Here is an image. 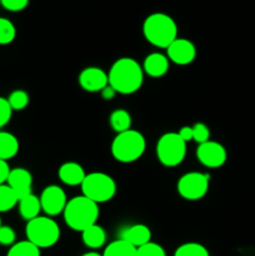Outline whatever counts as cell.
<instances>
[{
  "label": "cell",
  "instance_id": "1",
  "mask_svg": "<svg viewBox=\"0 0 255 256\" xmlns=\"http://www.w3.org/2000/svg\"><path fill=\"white\" fill-rule=\"evenodd\" d=\"M109 85L116 94L130 95L136 92L144 82L142 66L132 58H120L108 72Z\"/></svg>",
  "mask_w": 255,
  "mask_h": 256
},
{
  "label": "cell",
  "instance_id": "2",
  "mask_svg": "<svg viewBox=\"0 0 255 256\" xmlns=\"http://www.w3.org/2000/svg\"><path fill=\"white\" fill-rule=\"evenodd\" d=\"M65 224L74 232H82L92 225L96 224L99 218V205L84 195L68 200L64 212Z\"/></svg>",
  "mask_w": 255,
  "mask_h": 256
},
{
  "label": "cell",
  "instance_id": "3",
  "mask_svg": "<svg viewBox=\"0 0 255 256\" xmlns=\"http://www.w3.org/2000/svg\"><path fill=\"white\" fill-rule=\"evenodd\" d=\"M142 34L152 45L166 49L178 38V25L168 14L154 12L145 19Z\"/></svg>",
  "mask_w": 255,
  "mask_h": 256
},
{
  "label": "cell",
  "instance_id": "4",
  "mask_svg": "<svg viewBox=\"0 0 255 256\" xmlns=\"http://www.w3.org/2000/svg\"><path fill=\"white\" fill-rule=\"evenodd\" d=\"M146 148L144 135L138 130L129 129L119 132L112 142V155L116 162L130 164L142 156Z\"/></svg>",
  "mask_w": 255,
  "mask_h": 256
},
{
  "label": "cell",
  "instance_id": "5",
  "mask_svg": "<svg viewBox=\"0 0 255 256\" xmlns=\"http://www.w3.org/2000/svg\"><path fill=\"white\" fill-rule=\"evenodd\" d=\"M26 240L36 245L39 249L52 248L59 242L60 228L50 216H38L26 222Z\"/></svg>",
  "mask_w": 255,
  "mask_h": 256
},
{
  "label": "cell",
  "instance_id": "6",
  "mask_svg": "<svg viewBox=\"0 0 255 256\" xmlns=\"http://www.w3.org/2000/svg\"><path fill=\"white\" fill-rule=\"evenodd\" d=\"M80 186H82V195L96 202L98 205L109 202L116 194V182L105 172L86 174Z\"/></svg>",
  "mask_w": 255,
  "mask_h": 256
},
{
  "label": "cell",
  "instance_id": "7",
  "mask_svg": "<svg viewBox=\"0 0 255 256\" xmlns=\"http://www.w3.org/2000/svg\"><path fill=\"white\" fill-rule=\"evenodd\" d=\"M186 155V142L178 132H166L156 142L158 160L164 166L174 168L182 164Z\"/></svg>",
  "mask_w": 255,
  "mask_h": 256
},
{
  "label": "cell",
  "instance_id": "8",
  "mask_svg": "<svg viewBox=\"0 0 255 256\" xmlns=\"http://www.w3.org/2000/svg\"><path fill=\"white\" fill-rule=\"evenodd\" d=\"M209 175L199 172H190L182 175L176 184L180 196L189 202L202 199L209 190Z\"/></svg>",
  "mask_w": 255,
  "mask_h": 256
},
{
  "label": "cell",
  "instance_id": "9",
  "mask_svg": "<svg viewBox=\"0 0 255 256\" xmlns=\"http://www.w3.org/2000/svg\"><path fill=\"white\" fill-rule=\"evenodd\" d=\"M39 199L42 210L50 218L62 214L68 204L66 194L58 185H49L45 188Z\"/></svg>",
  "mask_w": 255,
  "mask_h": 256
},
{
  "label": "cell",
  "instance_id": "10",
  "mask_svg": "<svg viewBox=\"0 0 255 256\" xmlns=\"http://www.w3.org/2000/svg\"><path fill=\"white\" fill-rule=\"evenodd\" d=\"M196 158L200 164L204 166L210 168V169H218L225 164L228 154L225 148L220 142L209 140L198 146Z\"/></svg>",
  "mask_w": 255,
  "mask_h": 256
},
{
  "label": "cell",
  "instance_id": "11",
  "mask_svg": "<svg viewBox=\"0 0 255 256\" xmlns=\"http://www.w3.org/2000/svg\"><path fill=\"white\" fill-rule=\"evenodd\" d=\"M166 56L176 65H189L196 58V48L190 40L176 38L166 48Z\"/></svg>",
  "mask_w": 255,
  "mask_h": 256
},
{
  "label": "cell",
  "instance_id": "12",
  "mask_svg": "<svg viewBox=\"0 0 255 256\" xmlns=\"http://www.w3.org/2000/svg\"><path fill=\"white\" fill-rule=\"evenodd\" d=\"M78 82L82 89L88 92H100L105 86L109 85L106 72L96 66H89L82 70Z\"/></svg>",
  "mask_w": 255,
  "mask_h": 256
},
{
  "label": "cell",
  "instance_id": "13",
  "mask_svg": "<svg viewBox=\"0 0 255 256\" xmlns=\"http://www.w3.org/2000/svg\"><path fill=\"white\" fill-rule=\"evenodd\" d=\"M6 184L14 190L19 199L32 194V172L24 168H15L10 170Z\"/></svg>",
  "mask_w": 255,
  "mask_h": 256
},
{
  "label": "cell",
  "instance_id": "14",
  "mask_svg": "<svg viewBox=\"0 0 255 256\" xmlns=\"http://www.w3.org/2000/svg\"><path fill=\"white\" fill-rule=\"evenodd\" d=\"M119 239L124 240L134 248H140L152 242V230L144 224H134L120 230Z\"/></svg>",
  "mask_w": 255,
  "mask_h": 256
},
{
  "label": "cell",
  "instance_id": "15",
  "mask_svg": "<svg viewBox=\"0 0 255 256\" xmlns=\"http://www.w3.org/2000/svg\"><path fill=\"white\" fill-rule=\"evenodd\" d=\"M58 176H59L60 182H64L65 185L78 186V185L82 184L86 174H85L84 168L80 164L75 162H68L59 168Z\"/></svg>",
  "mask_w": 255,
  "mask_h": 256
},
{
  "label": "cell",
  "instance_id": "16",
  "mask_svg": "<svg viewBox=\"0 0 255 256\" xmlns=\"http://www.w3.org/2000/svg\"><path fill=\"white\" fill-rule=\"evenodd\" d=\"M169 59L162 52H152L148 55L142 62L144 74L150 78H162L169 70Z\"/></svg>",
  "mask_w": 255,
  "mask_h": 256
},
{
  "label": "cell",
  "instance_id": "17",
  "mask_svg": "<svg viewBox=\"0 0 255 256\" xmlns=\"http://www.w3.org/2000/svg\"><path fill=\"white\" fill-rule=\"evenodd\" d=\"M18 206H19V214L26 222L35 219V218L39 216L40 212H42V205H40V199L32 194L26 195V196L19 199L18 202Z\"/></svg>",
  "mask_w": 255,
  "mask_h": 256
},
{
  "label": "cell",
  "instance_id": "18",
  "mask_svg": "<svg viewBox=\"0 0 255 256\" xmlns=\"http://www.w3.org/2000/svg\"><path fill=\"white\" fill-rule=\"evenodd\" d=\"M82 240L90 249H100L106 242V232L100 225L94 224L82 232Z\"/></svg>",
  "mask_w": 255,
  "mask_h": 256
},
{
  "label": "cell",
  "instance_id": "19",
  "mask_svg": "<svg viewBox=\"0 0 255 256\" xmlns=\"http://www.w3.org/2000/svg\"><path fill=\"white\" fill-rule=\"evenodd\" d=\"M19 152V140L8 132H0V160L8 162Z\"/></svg>",
  "mask_w": 255,
  "mask_h": 256
},
{
  "label": "cell",
  "instance_id": "20",
  "mask_svg": "<svg viewBox=\"0 0 255 256\" xmlns=\"http://www.w3.org/2000/svg\"><path fill=\"white\" fill-rule=\"evenodd\" d=\"M110 126L116 134L124 132L126 130L132 129V116L129 112L124 109H118L112 112L110 115Z\"/></svg>",
  "mask_w": 255,
  "mask_h": 256
},
{
  "label": "cell",
  "instance_id": "21",
  "mask_svg": "<svg viewBox=\"0 0 255 256\" xmlns=\"http://www.w3.org/2000/svg\"><path fill=\"white\" fill-rule=\"evenodd\" d=\"M102 256H136V248L124 240L118 239L105 248Z\"/></svg>",
  "mask_w": 255,
  "mask_h": 256
},
{
  "label": "cell",
  "instance_id": "22",
  "mask_svg": "<svg viewBox=\"0 0 255 256\" xmlns=\"http://www.w3.org/2000/svg\"><path fill=\"white\" fill-rule=\"evenodd\" d=\"M19 202V198L8 184L0 185V212H10Z\"/></svg>",
  "mask_w": 255,
  "mask_h": 256
},
{
  "label": "cell",
  "instance_id": "23",
  "mask_svg": "<svg viewBox=\"0 0 255 256\" xmlns=\"http://www.w3.org/2000/svg\"><path fill=\"white\" fill-rule=\"evenodd\" d=\"M40 249L29 240L15 242L12 245L6 256H40Z\"/></svg>",
  "mask_w": 255,
  "mask_h": 256
},
{
  "label": "cell",
  "instance_id": "24",
  "mask_svg": "<svg viewBox=\"0 0 255 256\" xmlns=\"http://www.w3.org/2000/svg\"><path fill=\"white\" fill-rule=\"evenodd\" d=\"M174 256H210L206 248L198 242H186L175 250Z\"/></svg>",
  "mask_w": 255,
  "mask_h": 256
},
{
  "label": "cell",
  "instance_id": "25",
  "mask_svg": "<svg viewBox=\"0 0 255 256\" xmlns=\"http://www.w3.org/2000/svg\"><path fill=\"white\" fill-rule=\"evenodd\" d=\"M16 29L6 18H0V45H8L14 42Z\"/></svg>",
  "mask_w": 255,
  "mask_h": 256
},
{
  "label": "cell",
  "instance_id": "26",
  "mask_svg": "<svg viewBox=\"0 0 255 256\" xmlns=\"http://www.w3.org/2000/svg\"><path fill=\"white\" fill-rule=\"evenodd\" d=\"M8 102H9L12 112H14V110H16V112L24 110L25 108L28 106V104H29V94H28L25 90L22 89L14 90V92L9 95V98H8Z\"/></svg>",
  "mask_w": 255,
  "mask_h": 256
},
{
  "label": "cell",
  "instance_id": "27",
  "mask_svg": "<svg viewBox=\"0 0 255 256\" xmlns=\"http://www.w3.org/2000/svg\"><path fill=\"white\" fill-rule=\"evenodd\" d=\"M136 256H166L162 245L156 242H148L136 249Z\"/></svg>",
  "mask_w": 255,
  "mask_h": 256
},
{
  "label": "cell",
  "instance_id": "28",
  "mask_svg": "<svg viewBox=\"0 0 255 256\" xmlns=\"http://www.w3.org/2000/svg\"><path fill=\"white\" fill-rule=\"evenodd\" d=\"M192 140L198 144L209 142L210 139V129L204 124V122H196L192 125Z\"/></svg>",
  "mask_w": 255,
  "mask_h": 256
},
{
  "label": "cell",
  "instance_id": "29",
  "mask_svg": "<svg viewBox=\"0 0 255 256\" xmlns=\"http://www.w3.org/2000/svg\"><path fill=\"white\" fill-rule=\"evenodd\" d=\"M12 115V109L9 102L5 98L0 96V128H4L10 122Z\"/></svg>",
  "mask_w": 255,
  "mask_h": 256
},
{
  "label": "cell",
  "instance_id": "30",
  "mask_svg": "<svg viewBox=\"0 0 255 256\" xmlns=\"http://www.w3.org/2000/svg\"><path fill=\"white\" fill-rule=\"evenodd\" d=\"M15 239H16V235L12 228L5 226V225L0 226V245L12 246L15 244Z\"/></svg>",
  "mask_w": 255,
  "mask_h": 256
},
{
  "label": "cell",
  "instance_id": "31",
  "mask_svg": "<svg viewBox=\"0 0 255 256\" xmlns=\"http://www.w3.org/2000/svg\"><path fill=\"white\" fill-rule=\"evenodd\" d=\"M29 4V0H0V5L9 12H22Z\"/></svg>",
  "mask_w": 255,
  "mask_h": 256
},
{
  "label": "cell",
  "instance_id": "32",
  "mask_svg": "<svg viewBox=\"0 0 255 256\" xmlns=\"http://www.w3.org/2000/svg\"><path fill=\"white\" fill-rule=\"evenodd\" d=\"M10 166L8 164V162L5 160H0V185L6 184L8 176L10 174Z\"/></svg>",
  "mask_w": 255,
  "mask_h": 256
},
{
  "label": "cell",
  "instance_id": "33",
  "mask_svg": "<svg viewBox=\"0 0 255 256\" xmlns=\"http://www.w3.org/2000/svg\"><path fill=\"white\" fill-rule=\"evenodd\" d=\"M179 136L184 140L185 142H189L192 140V126H182L179 130Z\"/></svg>",
  "mask_w": 255,
  "mask_h": 256
},
{
  "label": "cell",
  "instance_id": "34",
  "mask_svg": "<svg viewBox=\"0 0 255 256\" xmlns=\"http://www.w3.org/2000/svg\"><path fill=\"white\" fill-rule=\"evenodd\" d=\"M100 94H102V98L104 100H112V98H114L115 95H116V92H115V90L112 89V88L110 86V85H108V86H105L104 89H102V92H100Z\"/></svg>",
  "mask_w": 255,
  "mask_h": 256
},
{
  "label": "cell",
  "instance_id": "35",
  "mask_svg": "<svg viewBox=\"0 0 255 256\" xmlns=\"http://www.w3.org/2000/svg\"><path fill=\"white\" fill-rule=\"evenodd\" d=\"M82 256H102V254H99V252H85V254H82Z\"/></svg>",
  "mask_w": 255,
  "mask_h": 256
},
{
  "label": "cell",
  "instance_id": "36",
  "mask_svg": "<svg viewBox=\"0 0 255 256\" xmlns=\"http://www.w3.org/2000/svg\"><path fill=\"white\" fill-rule=\"evenodd\" d=\"M0 226H2V219H0Z\"/></svg>",
  "mask_w": 255,
  "mask_h": 256
},
{
  "label": "cell",
  "instance_id": "37",
  "mask_svg": "<svg viewBox=\"0 0 255 256\" xmlns=\"http://www.w3.org/2000/svg\"><path fill=\"white\" fill-rule=\"evenodd\" d=\"M0 6H2V5H0Z\"/></svg>",
  "mask_w": 255,
  "mask_h": 256
}]
</instances>
